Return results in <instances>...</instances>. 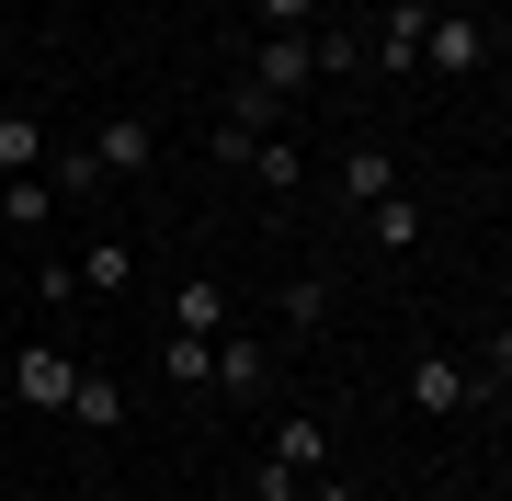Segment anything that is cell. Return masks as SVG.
Masks as SVG:
<instances>
[{
	"mask_svg": "<svg viewBox=\"0 0 512 501\" xmlns=\"http://www.w3.org/2000/svg\"><path fill=\"white\" fill-rule=\"evenodd\" d=\"M478 46H490V35H478V12H444V0H433V23H421V69H478Z\"/></svg>",
	"mask_w": 512,
	"mask_h": 501,
	"instance_id": "6",
	"label": "cell"
},
{
	"mask_svg": "<svg viewBox=\"0 0 512 501\" xmlns=\"http://www.w3.org/2000/svg\"><path fill=\"white\" fill-rule=\"evenodd\" d=\"M262 12V35H308V0H251Z\"/></svg>",
	"mask_w": 512,
	"mask_h": 501,
	"instance_id": "21",
	"label": "cell"
},
{
	"mask_svg": "<svg viewBox=\"0 0 512 501\" xmlns=\"http://www.w3.org/2000/svg\"><path fill=\"white\" fill-rule=\"evenodd\" d=\"M251 501H296V479H285V467H274V456H262V467H251Z\"/></svg>",
	"mask_w": 512,
	"mask_h": 501,
	"instance_id": "22",
	"label": "cell"
},
{
	"mask_svg": "<svg viewBox=\"0 0 512 501\" xmlns=\"http://www.w3.org/2000/svg\"><path fill=\"white\" fill-rule=\"evenodd\" d=\"M421 23H433V0H387L376 12V69H421Z\"/></svg>",
	"mask_w": 512,
	"mask_h": 501,
	"instance_id": "9",
	"label": "cell"
},
{
	"mask_svg": "<svg viewBox=\"0 0 512 501\" xmlns=\"http://www.w3.org/2000/svg\"><path fill=\"white\" fill-rule=\"evenodd\" d=\"M171 331L217 342V331H228V285H217V274H183V285H171Z\"/></svg>",
	"mask_w": 512,
	"mask_h": 501,
	"instance_id": "8",
	"label": "cell"
},
{
	"mask_svg": "<svg viewBox=\"0 0 512 501\" xmlns=\"http://www.w3.org/2000/svg\"><path fill=\"white\" fill-rule=\"evenodd\" d=\"M46 183H57V205H69V194H103V171H92V149H57Z\"/></svg>",
	"mask_w": 512,
	"mask_h": 501,
	"instance_id": "20",
	"label": "cell"
},
{
	"mask_svg": "<svg viewBox=\"0 0 512 501\" xmlns=\"http://www.w3.org/2000/svg\"><path fill=\"white\" fill-rule=\"evenodd\" d=\"M330 194H342V205H353V217H365V205H376V194H399V160H387V149H376V137H353V149H342V160H330Z\"/></svg>",
	"mask_w": 512,
	"mask_h": 501,
	"instance_id": "5",
	"label": "cell"
},
{
	"mask_svg": "<svg viewBox=\"0 0 512 501\" xmlns=\"http://www.w3.org/2000/svg\"><path fill=\"white\" fill-rule=\"evenodd\" d=\"M80 149H92V171H103V183H114V171L137 183V171L160 160V126H148V114H103V126L80 137Z\"/></svg>",
	"mask_w": 512,
	"mask_h": 501,
	"instance_id": "3",
	"label": "cell"
},
{
	"mask_svg": "<svg viewBox=\"0 0 512 501\" xmlns=\"http://www.w3.org/2000/svg\"><path fill=\"white\" fill-rule=\"evenodd\" d=\"M205 388H217V399H262V388H274V342H228V331H217Z\"/></svg>",
	"mask_w": 512,
	"mask_h": 501,
	"instance_id": "4",
	"label": "cell"
},
{
	"mask_svg": "<svg viewBox=\"0 0 512 501\" xmlns=\"http://www.w3.org/2000/svg\"><path fill=\"white\" fill-rule=\"evenodd\" d=\"M308 80H319L308 35H262V46H251V92H274V103H285V92H308Z\"/></svg>",
	"mask_w": 512,
	"mask_h": 501,
	"instance_id": "7",
	"label": "cell"
},
{
	"mask_svg": "<svg viewBox=\"0 0 512 501\" xmlns=\"http://www.w3.org/2000/svg\"><path fill=\"white\" fill-rule=\"evenodd\" d=\"M12 388H23V410H69V388H80V342H23L12 353Z\"/></svg>",
	"mask_w": 512,
	"mask_h": 501,
	"instance_id": "1",
	"label": "cell"
},
{
	"mask_svg": "<svg viewBox=\"0 0 512 501\" xmlns=\"http://www.w3.org/2000/svg\"><path fill=\"white\" fill-rule=\"evenodd\" d=\"M205 353H217V342H194V331H171V342H160V376H171V388H205Z\"/></svg>",
	"mask_w": 512,
	"mask_h": 501,
	"instance_id": "18",
	"label": "cell"
},
{
	"mask_svg": "<svg viewBox=\"0 0 512 501\" xmlns=\"http://www.w3.org/2000/svg\"><path fill=\"white\" fill-rule=\"evenodd\" d=\"M69 422H80V433H114V422H126V388L80 365V388H69Z\"/></svg>",
	"mask_w": 512,
	"mask_h": 501,
	"instance_id": "15",
	"label": "cell"
},
{
	"mask_svg": "<svg viewBox=\"0 0 512 501\" xmlns=\"http://www.w3.org/2000/svg\"><path fill=\"white\" fill-rule=\"evenodd\" d=\"M467 399H478L467 353H410V410H421V422H456Z\"/></svg>",
	"mask_w": 512,
	"mask_h": 501,
	"instance_id": "2",
	"label": "cell"
},
{
	"mask_svg": "<svg viewBox=\"0 0 512 501\" xmlns=\"http://www.w3.org/2000/svg\"><path fill=\"white\" fill-rule=\"evenodd\" d=\"M365 240H376V251H421V240H433L421 194H376V205H365Z\"/></svg>",
	"mask_w": 512,
	"mask_h": 501,
	"instance_id": "10",
	"label": "cell"
},
{
	"mask_svg": "<svg viewBox=\"0 0 512 501\" xmlns=\"http://www.w3.org/2000/svg\"><path fill=\"white\" fill-rule=\"evenodd\" d=\"M126 285H137V251L126 240H92V251H80V297H126Z\"/></svg>",
	"mask_w": 512,
	"mask_h": 501,
	"instance_id": "13",
	"label": "cell"
},
{
	"mask_svg": "<svg viewBox=\"0 0 512 501\" xmlns=\"http://www.w3.org/2000/svg\"><path fill=\"white\" fill-rule=\"evenodd\" d=\"M35 308H57V319L80 308V262L69 251H35Z\"/></svg>",
	"mask_w": 512,
	"mask_h": 501,
	"instance_id": "16",
	"label": "cell"
},
{
	"mask_svg": "<svg viewBox=\"0 0 512 501\" xmlns=\"http://www.w3.org/2000/svg\"><path fill=\"white\" fill-rule=\"evenodd\" d=\"M262 456H274L285 479H319V467H330V433L308 422V410H285V422H274V445H262Z\"/></svg>",
	"mask_w": 512,
	"mask_h": 501,
	"instance_id": "11",
	"label": "cell"
},
{
	"mask_svg": "<svg viewBox=\"0 0 512 501\" xmlns=\"http://www.w3.org/2000/svg\"><path fill=\"white\" fill-rule=\"evenodd\" d=\"M239 171H251L262 194H296V183H308V149H296V137H262V149L239 160Z\"/></svg>",
	"mask_w": 512,
	"mask_h": 501,
	"instance_id": "14",
	"label": "cell"
},
{
	"mask_svg": "<svg viewBox=\"0 0 512 501\" xmlns=\"http://www.w3.org/2000/svg\"><path fill=\"white\" fill-rule=\"evenodd\" d=\"M46 160V137H35V114H0V171H35Z\"/></svg>",
	"mask_w": 512,
	"mask_h": 501,
	"instance_id": "19",
	"label": "cell"
},
{
	"mask_svg": "<svg viewBox=\"0 0 512 501\" xmlns=\"http://www.w3.org/2000/svg\"><path fill=\"white\" fill-rule=\"evenodd\" d=\"M0 217L46 240V217H57V183H46V171H0Z\"/></svg>",
	"mask_w": 512,
	"mask_h": 501,
	"instance_id": "12",
	"label": "cell"
},
{
	"mask_svg": "<svg viewBox=\"0 0 512 501\" xmlns=\"http://www.w3.org/2000/svg\"><path fill=\"white\" fill-rule=\"evenodd\" d=\"M285 331H330V285L319 274H285Z\"/></svg>",
	"mask_w": 512,
	"mask_h": 501,
	"instance_id": "17",
	"label": "cell"
}]
</instances>
